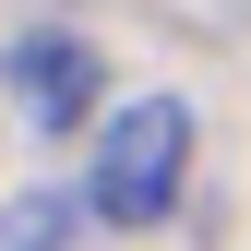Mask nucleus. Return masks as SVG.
Segmentation results:
<instances>
[{"mask_svg": "<svg viewBox=\"0 0 251 251\" xmlns=\"http://www.w3.org/2000/svg\"><path fill=\"white\" fill-rule=\"evenodd\" d=\"M192 179V108L179 96H132V108H96V168H84V203L108 227H155Z\"/></svg>", "mask_w": 251, "mask_h": 251, "instance_id": "1", "label": "nucleus"}, {"mask_svg": "<svg viewBox=\"0 0 251 251\" xmlns=\"http://www.w3.org/2000/svg\"><path fill=\"white\" fill-rule=\"evenodd\" d=\"M0 84H12V108L36 120V132H84V120L108 108V72H96V48H84V36H48V24L0 48Z\"/></svg>", "mask_w": 251, "mask_h": 251, "instance_id": "2", "label": "nucleus"}, {"mask_svg": "<svg viewBox=\"0 0 251 251\" xmlns=\"http://www.w3.org/2000/svg\"><path fill=\"white\" fill-rule=\"evenodd\" d=\"M60 215H72L60 192H24L12 215H0V251H60Z\"/></svg>", "mask_w": 251, "mask_h": 251, "instance_id": "3", "label": "nucleus"}]
</instances>
